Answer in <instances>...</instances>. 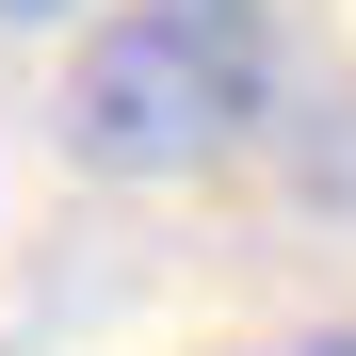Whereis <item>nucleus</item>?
Returning <instances> with one entry per match:
<instances>
[{
    "mask_svg": "<svg viewBox=\"0 0 356 356\" xmlns=\"http://www.w3.org/2000/svg\"><path fill=\"white\" fill-rule=\"evenodd\" d=\"M259 97H275L259 0H113L65 65V146L97 178H195L259 130Z\"/></svg>",
    "mask_w": 356,
    "mask_h": 356,
    "instance_id": "1",
    "label": "nucleus"
},
{
    "mask_svg": "<svg viewBox=\"0 0 356 356\" xmlns=\"http://www.w3.org/2000/svg\"><path fill=\"white\" fill-rule=\"evenodd\" d=\"M291 356H356V324H324V340H291Z\"/></svg>",
    "mask_w": 356,
    "mask_h": 356,
    "instance_id": "3",
    "label": "nucleus"
},
{
    "mask_svg": "<svg viewBox=\"0 0 356 356\" xmlns=\"http://www.w3.org/2000/svg\"><path fill=\"white\" fill-rule=\"evenodd\" d=\"M49 17H81V0H0V33H49Z\"/></svg>",
    "mask_w": 356,
    "mask_h": 356,
    "instance_id": "2",
    "label": "nucleus"
}]
</instances>
